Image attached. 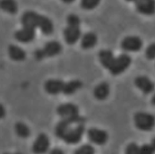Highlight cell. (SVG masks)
Instances as JSON below:
<instances>
[{"label":"cell","mask_w":155,"mask_h":154,"mask_svg":"<svg viewBox=\"0 0 155 154\" xmlns=\"http://www.w3.org/2000/svg\"><path fill=\"white\" fill-rule=\"evenodd\" d=\"M84 118L81 116L76 117L62 118L56 126V135L68 144L80 143L85 131Z\"/></svg>","instance_id":"cell-1"},{"label":"cell","mask_w":155,"mask_h":154,"mask_svg":"<svg viewBox=\"0 0 155 154\" xmlns=\"http://www.w3.org/2000/svg\"><path fill=\"white\" fill-rule=\"evenodd\" d=\"M23 27H29L32 29L39 28L45 35H50L54 31V24L52 21L44 15L37 14L33 11H27L22 15L21 18Z\"/></svg>","instance_id":"cell-2"},{"label":"cell","mask_w":155,"mask_h":154,"mask_svg":"<svg viewBox=\"0 0 155 154\" xmlns=\"http://www.w3.org/2000/svg\"><path fill=\"white\" fill-rule=\"evenodd\" d=\"M132 63V58L127 54H121L117 57H113L107 69L112 75H119L124 73Z\"/></svg>","instance_id":"cell-3"},{"label":"cell","mask_w":155,"mask_h":154,"mask_svg":"<svg viewBox=\"0 0 155 154\" xmlns=\"http://www.w3.org/2000/svg\"><path fill=\"white\" fill-rule=\"evenodd\" d=\"M62 51V45L57 41H52L48 42L42 48L37 49L34 53L35 58L37 60H41L45 57H51L60 54Z\"/></svg>","instance_id":"cell-4"},{"label":"cell","mask_w":155,"mask_h":154,"mask_svg":"<svg viewBox=\"0 0 155 154\" xmlns=\"http://www.w3.org/2000/svg\"><path fill=\"white\" fill-rule=\"evenodd\" d=\"M135 126L142 131H151L154 127V116L150 113L138 112L134 116Z\"/></svg>","instance_id":"cell-5"},{"label":"cell","mask_w":155,"mask_h":154,"mask_svg":"<svg viewBox=\"0 0 155 154\" xmlns=\"http://www.w3.org/2000/svg\"><path fill=\"white\" fill-rule=\"evenodd\" d=\"M88 138L91 143L97 145H104L109 140V134L105 130L92 127L89 129Z\"/></svg>","instance_id":"cell-6"},{"label":"cell","mask_w":155,"mask_h":154,"mask_svg":"<svg viewBox=\"0 0 155 154\" xmlns=\"http://www.w3.org/2000/svg\"><path fill=\"white\" fill-rule=\"evenodd\" d=\"M50 142L47 134L40 133L32 145V152L34 154H45L49 149Z\"/></svg>","instance_id":"cell-7"},{"label":"cell","mask_w":155,"mask_h":154,"mask_svg":"<svg viewBox=\"0 0 155 154\" xmlns=\"http://www.w3.org/2000/svg\"><path fill=\"white\" fill-rule=\"evenodd\" d=\"M121 48L125 51L136 52L143 48V41L137 36H128L122 41Z\"/></svg>","instance_id":"cell-8"},{"label":"cell","mask_w":155,"mask_h":154,"mask_svg":"<svg viewBox=\"0 0 155 154\" xmlns=\"http://www.w3.org/2000/svg\"><path fill=\"white\" fill-rule=\"evenodd\" d=\"M58 114L62 118H70L79 116V108L73 103H65L61 104L57 109Z\"/></svg>","instance_id":"cell-9"},{"label":"cell","mask_w":155,"mask_h":154,"mask_svg":"<svg viewBox=\"0 0 155 154\" xmlns=\"http://www.w3.org/2000/svg\"><path fill=\"white\" fill-rule=\"evenodd\" d=\"M66 87V83L58 79H50L45 83V90L51 95H57L60 92L63 93Z\"/></svg>","instance_id":"cell-10"},{"label":"cell","mask_w":155,"mask_h":154,"mask_svg":"<svg viewBox=\"0 0 155 154\" xmlns=\"http://www.w3.org/2000/svg\"><path fill=\"white\" fill-rule=\"evenodd\" d=\"M36 37V31L32 28L23 27L22 30L17 31L15 33V38L17 41L22 43H29L34 41Z\"/></svg>","instance_id":"cell-11"},{"label":"cell","mask_w":155,"mask_h":154,"mask_svg":"<svg viewBox=\"0 0 155 154\" xmlns=\"http://www.w3.org/2000/svg\"><path fill=\"white\" fill-rule=\"evenodd\" d=\"M136 10L145 15H152L155 12L154 0H135Z\"/></svg>","instance_id":"cell-12"},{"label":"cell","mask_w":155,"mask_h":154,"mask_svg":"<svg viewBox=\"0 0 155 154\" xmlns=\"http://www.w3.org/2000/svg\"><path fill=\"white\" fill-rule=\"evenodd\" d=\"M64 37L67 44H75L81 38V30L80 27L75 26H67L64 31Z\"/></svg>","instance_id":"cell-13"},{"label":"cell","mask_w":155,"mask_h":154,"mask_svg":"<svg viewBox=\"0 0 155 154\" xmlns=\"http://www.w3.org/2000/svg\"><path fill=\"white\" fill-rule=\"evenodd\" d=\"M134 84L144 94H149L154 90V84L146 76H137L134 80Z\"/></svg>","instance_id":"cell-14"},{"label":"cell","mask_w":155,"mask_h":154,"mask_svg":"<svg viewBox=\"0 0 155 154\" xmlns=\"http://www.w3.org/2000/svg\"><path fill=\"white\" fill-rule=\"evenodd\" d=\"M110 92V88L109 84L106 82H103V83H101L96 88L94 89L93 94L97 100H104L109 97Z\"/></svg>","instance_id":"cell-15"},{"label":"cell","mask_w":155,"mask_h":154,"mask_svg":"<svg viewBox=\"0 0 155 154\" xmlns=\"http://www.w3.org/2000/svg\"><path fill=\"white\" fill-rule=\"evenodd\" d=\"M8 54L14 61H23L26 58V52L22 48L15 45H10L8 47Z\"/></svg>","instance_id":"cell-16"},{"label":"cell","mask_w":155,"mask_h":154,"mask_svg":"<svg viewBox=\"0 0 155 154\" xmlns=\"http://www.w3.org/2000/svg\"><path fill=\"white\" fill-rule=\"evenodd\" d=\"M97 42H98L97 35L94 32H87L82 38L81 47L84 49H90L95 47Z\"/></svg>","instance_id":"cell-17"},{"label":"cell","mask_w":155,"mask_h":154,"mask_svg":"<svg viewBox=\"0 0 155 154\" xmlns=\"http://www.w3.org/2000/svg\"><path fill=\"white\" fill-rule=\"evenodd\" d=\"M0 9L8 14L15 15L18 11V5L15 0H0Z\"/></svg>","instance_id":"cell-18"},{"label":"cell","mask_w":155,"mask_h":154,"mask_svg":"<svg viewBox=\"0 0 155 154\" xmlns=\"http://www.w3.org/2000/svg\"><path fill=\"white\" fill-rule=\"evenodd\" d=\"M83 87V83L79 80H73L68 83H66V87L63 91L65 95H72L76 92L78 90Z\"/></svg>","instance_id":"cell-19"},{"label":"cell","mask_w":155,"mask_h":154,"mask_svg":"<svg viewBox=\"0 0 155 154\" xmlns=\"http://www.w3.org/2000/svg\"><path fill=\"white\" fill-rule=\"evenodd\" d=\"M99 57H100L101 64L102 65L103 67H105L107 69V67L109 66L110 62L111 61V59L114 57V55H113V53L111 52L110 50L102 49L99 53Z\"/></svg>","instance_id":"cell-20"},{"label":"cell","mask_w":155,"mask_h":154,"mask_svg":"<svg viewBox=\"0 0 155 154\" xmlns=\"http://www.w3.org/2000/svg\"><path fill=\"white\" fill-rule=\"evenodd\" d=\"M15 133L16 134L21 137V138H28L31 135V130L30 128L22 122H18L15 124Z\"/></svg>","instance_id":"cell-21"},{"label":"cell","mask_w":155,"mask_h":154,"mask_svg":"<svg viewBox=\"0 0 155 154\" xmlns=\"http://www.w3.org/2000/svg\"><path fill=\"white\" fill-rule=\"evenodd\" d=\"M101 0H81V6L85 10H92L96 8Z\"/></svg>","instance_id":"cell-22"},{"label":"cell","mask_w":155,"mask_h":154,"mask_svg":"<svg viewBox=\"0 0 155 154\" xmlns=\"http://www.w3.org/2000/svg\"><path fill=\"white\" fill-rule=\"evenodd\" d=\"M74 154H95V149L91 144H84L79 147Z\"/></svg>","instance_id":"cell-23"},{"label":"cell","mask_w":155,"mask_h":154,"mask_svg":"<svg viewBox=\"0 0 155 154\" xmlns=\"http://www.w3.org/2000/svg\"><path fill=\"white\" fill-rule=\"evenodd\" d=\"M139 154H154V140L152 144H143L139 147Z\"/></svg>","instance_id":"cell-24"},{"label":"cell","mask_w":155,"mask_h":154,"mask_svg":"<svg viewBox=\"0 0 155 154\" xmlns=\"http://www.w3.org/2000/svg\"><path fill=\"white\" fill-rule=\"evenodd\" d=\"M67 24L68 26H75V27H80V23H81V20L80 18L76 15H69L67 16Z\"/></svg>","instance_id":"cell-25"},{"label":"cell","mask_w":155,"mask_h":154,"mask_svg":"<svg viewBox=\"0 0 155 154\" xmlns=\"http://www.w3.org/2000/svg\"><path fill=\"white\" fill-rule=\"evenodd\" d=\"M126 154H139V146L134 143H130L126 149Z\"/></svg>","instance_id":"cell-26"},{"label":"cell","mask_w":155,"mask_h":154,"mask_svg":"<svg viewBox=\"0 0 155 154\" xmlns=\"http://www.w3.org/2000/svg\"><path fill=\"white\" fill-rule=\"evenodd\" d=\"M146 57L149 58V59H154L155 57V44H151L146 49Z\"/></svg>","instance_id":"cell-27"},{"label":"cell","mask_w":155,"mask_h":154,"mask_svg":"<svg viewBox=\"0 0 155 154\" xmlns=\"http://www.w3.org/2000/svg\"><path fill=\"white\" fill-rule=\"evenodd\" d=\"M5 107L2 105V104H0V119H2V118H4L5 116Z\"/></svg>","instance_id":"cell-28"},{"label":"cell","mask_w":155,"mask_h":154,"mask_svg":"<svg viewBox=\"0 0 155 154\" xmlns=\"http://www.w3.org/2000/svg\"><path fill=\"white\" fill-rule=\"evenodd\" d=\"M49 154H65V152H64V151L61 150V149L55 148V149H53V150L50 152V153Z\"/></svg>","instance_id":"cell-29"},{"label":"cell","mask_w":155,"mask_h":154,"mask_svg":"<svg viewBox=\"0 0 155 154\" xmlns=\"http://www.w3.org/2000/svg\"><path fill=\"white\" fill-rule=\"evenodd\" d=\"M64 3H66V4H71V3H73L74 0H62Z\"/></svg>","instance_id":"cell-30"},{"label":"cell","mask_w":155,"mask_h":154,"mask_svg":"<svg viewBox=\"0 0 155 154\" xmlns=\"http://www.w3.org/2000/svg\"><path fill=\"white\" fill-rule=\"evenodd\" d=\"M127 1H128V2H132V1H134V2L135 0H127Z\"/></svg>","instance_id":"cell-31"},{"label":"cell","mask_w":155,"mask_h":154,"mask_svg":"<svg viewBox=\"0 0 155 154\" xmlns=\"http://www.w3.org/2000/svg\"><path fill=\"white\" fill-rule=\"evenodd\" d=\"M15 154H21L20 152H16V153H15Z\"/></svg>","instance_id":"cell-32"},{"label":"cell","mask_w":155,"mask_h":154,"mask_svg":"<svg viewBox=\"0 0 155 154\" xmlns=\"http://www.w3.org/2000/svg\"><path fill=\"white\" fill-rule=\"evenodd\" d=\"M4 154H10V153H8V152H5V153H4Z\"/></svg>","instance_id":"cell-33"}]
</instances>
